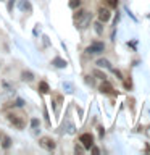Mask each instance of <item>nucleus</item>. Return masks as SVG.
<instances>
[{"label":"nucleus","instance_id":"9","mask_svg":"<svg viewBox=\"0 0 150 155\" xmlns=\"http://www.w3.org/2000/svg\"><path fill=\"white\" fill-rule=\"evenodd\" d=\"M97 65L100 68H106V70H111V63L108 60H105V58H100V60H97Z\"/></svg>","mask_w":150,"mask_h":155},{"label":"nucleus","instance_id":"7","mask_svg":"<svg viewBox=\"0 0 150 155\" xmlns=\"http://www.w3.org/2000/svg\"><path fill=\"white\" fill-rule=\"evenodd\" d=\"M110 16H111V15H110V12L106 8H100L99 10V19H100L102 23H106L110 19Z\"/></svg>","mask_w":150,"mask_h":155},{"label":"nucleus","instance_id":"6","mask_svg":"<svg viewBox=\"0 0 150 155\" xmlns=\"http://www.w3.org/2000/svg\"><path fill=\"white\" fill-rule=\"evenodd\" d=\"M100 92H102V94H115L113 86H111L106 79H103V84L100 86Z\"/></svg>","mask_w":150,"mask_h":155},{"label":"nucleus","instance_id":"8","mask_svg":"<svg viewBox=\"0 0 150 155\" xmlns=\"http://www.w3.org/2000/svg\"><path fill=\"white\" fill-rule=\"evenodd\" d=\"M52 65L57 66V68H66V66H68V61L63 60V58H60V57H57V58H53Z\"/></svg>","mask_w":150,"mask_h":155},{"label":"nucleus","instance_id":"19","mask_svg":"<svg viewBox=\"0 0 150 155\" xmlns=\"http://www.w3.org/2000/svg\"><path fill=\"white\" fill-rule=\"evenodd\" d=\"M106 3H108L111 8H116V7H118V0H106Z\"/></svg>","mask_w":150,"mask_h":155},{"label":"nucleus","instance_id":"25","mask_svg":"<svg viewBox=\"0 0 150 155\" xmlns=\"http://www.w3.org/2000/svg\"><path fill=\"white\" fill-rule=\"evenodd\" d=\"M113 73H115V74H116V76L119 78V79H123V76H121V73H119L118 70H113Z\"/></svg>","mask_w":150,"mask_h":155},{"label":"nucleus","instance_id":"20","mask_svg":"<svg viewBox=\"0 0 150 155\" xmlns=\"http://www.w3.org/2000/svg\"><path fill=\"white\" fill-rule=\"evenodd\" d=\"M10 142H11V140H10V137H5V139H3V147L8 149V147H10Z\"/></svg>","mask_w":150,"mask_h":155},{"label":"nucleus","instance_id":"10","mask_svg":"<svg viewBox=\"0 0 150 155\" xmlns=\"http://www.w3.org/2000/svg\"><path fill=\"white\" fill-rule=\"evenodd\" d=\"M18 7H19V10H21V12H29V10H31V3H29L28 0H21Z\"/></svg>","mask_w":150,"mask_h":155},{"label":"nucleus","instance_id":"4","mask_svg":"<svg viewBox=\"0 0 150 155\" xmlns=\"http://www.w3.org/2000/svg\"><path fill=\"white\" fill-rule=\"evenodd\" d=\"M90 19H92V16H90V13H86V16L82 18V19H79V21H77L76 24H77V28L81 29V31H84V29L89 26L90 24Z\"/></svg>","mask_w":150,"mask_h":155},{"label":"nucleus","instance_id":"13","mask_svg":"<svg viewBox=\"0 0 150 155\" xmlns=\"http://www.w3.org/2000/svg\"><path fill=\"white\" fill-rule=\"evenodd\" d=\"M21 76H23V79H24V81H28V82H31V81L34 79V74H32L31 71H23V74H21Z\"/></svg>","mask_w":150,"mask_h":155},{"label":"nucleus","instance_id":"21","mask_svg":"<svg viewBox=\"0 0 150 155\" xmlns=\"http://www.w3.org/2000/svg\"><path fill=\"white\" fill-rule=\"evenodd\" d=\"M15 2H16V0H10V2H8V5H7L8 12H11V10H13V5H15Z\"/></svg>","mask_w":150,"mask_h":155},{"label":"nucleus","instance_id":"2","mask_svg":"<svg viewBox=\"0 0 150 155\" xmlns=\"http://www.w3.org/2000/svg\"><path fill=\"white\" fill-rule=\"evenodd\" d=\"M79 142H81L82 145H84V149L89 150V149L92 147V145H94V137H92V134L84 133V134H82L81 137H79Z\"/></svg>","mask_w":150,"mask_h":155},{"label":"nucleus","instance_id":"5","mask_svg":"<svg viewBox=\"0 0 150 155\" xmlns=\"http://www.w3.org/2000/svg\"><path fill=\"white\" fill-rule=\"evenodd\" d=\"M8 120H10V123L15 124L18 129H23V128H24V121L19 118V116H16V115H8Z\"/></svg>","mask_w":150,"mask_h":155},{"label":"nucleus","instance_id":"15","mask_svg":"<svg viewBox=\"0 0 150 155\" xmlns=\"http://www.w3.org/2000/svg\"><path fill=\"white\" fill-rule=\"evenodd\" d=\"M63 91L68 92V94H71L73 92V84L71 82H63Z\"/></svg>","mask_w":150,"mask_h":155},{"label":"nucleus","instance_id":"1","mask_svg":"<svg viewBox=\"0 0 150 155\" xmlns=\"http://www.w3.org/2000/svg\"><path fill=\"white\" fill-rule=\"evenodd\" d=\"M103 50H105L103 42H92L90 45L86 48V52L89 53V55H97V53H102Z\"/></svg>","mask_w":150,"mask_h":155},{"label":"nucleus","instance_id":"11","mask_svg":"<svg viewBox=\"0 0 150 155\" xmlns=\"http://www.w3.org/2000/svg\"><path fill=\"white\" fill-rule=\"evenodd\" d=\"M48 91H50V87H48V84H47L45 81L39 82V92H41V94H47Z\"/></svg>","mask_w":150,"mask_h":155},{"label":"nucleus","instance_id":"17","mask_svg":"<svg viewBox=\"0 0 150 155\" xmlns=\"http://www.w3.org/2000/svg\"><path fill=\"white\" fill-rule=\"evenodd\" d=\"M79 5H81V0H71L70 8H79Z\"/></svg>","mask_w":150,"mask_h":155},{"label":"nucleus","instance_id":"12","mask_svg":"<svg viewBox=\"0 0 150 155\" xmlns=\"http://www.w3.org/2000/svg\"><path fill=\"white\" fill-rule=\"evenodd\" d=\"M86 10H77V13L74 15V23H77V21H79V19H82V18H84L86 16Z\"/></svg>","mask_w":150,"mask_h":155},{"label":"nucleus","instance_id":"26","mask_svg":"<svg viewBox=\"0 0 150 155\" xmlns=\"http://www.w3.org/2000/svg\"><path fill=\"white\" fill-rule=\"evenodd\" d=\"M147 152H148V153H150V147H148V149H147Z\"/></svg>","mask_w":150,"mask_h":155},{"label":"nucleus","instance_id":"22","mask_svg":"<svg viewBox=\"0 0 150 155\" xmlns=\"http://www.w3.org/2000/svg\"><path fill=\"white\" fill-rule=\"evenodd\" d=\"M31 126H32L34 129H36L37 126H39V120H36V118H34V120H31Z\"/></svg>","mask_w":150,"mask_h":155},{"label":"nucleus","instance_id":"24","mask_svg":"<svg viewBox=\"0 0 150 155\" xmlns=\"http://www.w3.org/2000/svg\"><path fill=\"white\" fill-rule=\"evenodd\" d=\"M90 149H92V153H95V155H99V153H100V150L97 149V147H94V145H92Z\"/></svg>","mask_w":150,"mask_h":155},{"label":"nucleus","instance_id":"18","mask_svg":"<svg viewBox=\"0 0 150 155\" xmlns=\"http://www.w3.org/2000/svg\"><path fill=\"white\" fill-rule=\"evenodd\" d=\"M94 26H95V31H97V34H102V32H103V28H102V21L95 23Z\"/></svg>","mask_w":150,"mask_h":155},{"label":"nucleus","instance_id":"16","mask_svg":"<svg viewBox=\"0 0 150 155\" xmlns=\"http://www.w3.org/2000/svg\"><path fill=\"white\" fill-rule=\"evenodd\" d=\"M74 124L71 123V121H68V124H66V133H70V134H74Z\"/></svg>","mask_w":150,"mask_h":155},{"label":"nucleus","instance_id":"3","mask_svg":"<svg viewBox=\"0 0 150 155\" xmlns=\"http://www.w3.org/2000/svg\"><path fill=\"white\" fill-rule=\"evenodd\" d=\"M41 145L44 149H47V150H55V147H57L55 140L50 139V137H42L41 139Z\"/></svg>","mask_w":150,"mask_h":155},{"label":"nucleus","instance_id":"23","mask_svg":"<svg viewBox=\"0 0 150 155\" xmlns=\"http://www.w3.org/2000/svg\"><path fill=\"white\" fill-rule=\"evenodd\" d=\"M15 105H16V107H23L24 105V100L23 99H16V104H15Z\"/></svg>","mask_w":150,"mask_h":155},{"label":"nucleus","instance_id":"14","mask_svg":"<svg viewBox=\"0 0 150 155\" xmlns=\"http://www.w3.org/2000/svg\"><path fill=\"white\" fill-rule=\"evenodd\" d=\"M92 76L99 78V79H106L105 73H102V71H99V70H94V71H92Z\"/></svg>","mask_w":150,"mask_h":155}]
</instances>
